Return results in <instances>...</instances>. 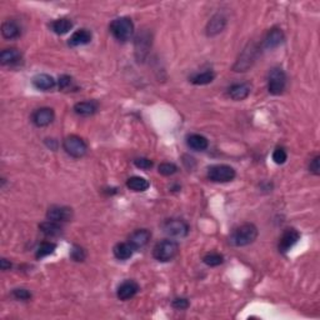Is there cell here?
Returning <instances> with one entry per match:
<instances>
[{"instance_id":"1","label":"cell","mask_w":320,"mask_h":320,"mask_svg":"<svg viewBox=\"0 0 320 320\" xmlns=\"http://www.w3.org/2000/svg\"><path fill=\"white\" fill-rule=\"evenodd\" d=\"M258 238V228L252 223L242 224L235 228L229 236V243L234 247H247Z\"/></svg>"},{"instance_id":"2","label":"cell","mask_w":320,"mask_h":320,"mask_svg":"<svg viewBox=\"0 0 320 320\" xmlns=\"http://www.w3.org/2000/svg\"><path fill=\"white\" fill-rule=\"evenodd\" d=\"M179 253V245L178 243L170 240V239H165L163 242H159L153 249V257L158 260V262L166 263L170 262L171 259L178 255Z\"/></svg>"},{"instance_id":"3","label":"cell","mask_w":320,"mask_h":320,"mask_svg":"<svg viewBox=\"0 0 320 320\" xmlns=\"http://www.w3.org/2000/svg\"><path fill=\"white\" fill-rule=\"evenodd\" d=\"M110 33L117 40L128 41L134 34V24H133L132 19L127 18V16L114 19L110 24Z\"/></svg>"},{"instance_id":"4","label":"cell","mask_w":320,"mask_h":320,"mask_svg":"<svg viewBox=\"0 0 320 320\" xmlns=\"http://www.w3.org/2000/svg\"><path fill=\"white\" fill-rule=\"evenodd\" d=\"M287 87V75L282 68H273L268 76V90L273 95H280Z\"/></svg>"},{"instance_id":"5","label":"cell","mask_w":320,"mask_h":320,"mask_svg":"<svg viewBox=\"0 0 320 320\" xmlns=\"http://www.w3.org/2000/svg\"><path fill=\"white\" fill-rule=\"evenodd\" d=\"M63 148L73 158H83L88 152V145L84 140L78 135H69L64 139Z\"/></svg>"},{"instance_id":"6","label":"cell","mask_w":320,"mask_h":320,"mask_svg":"<svg viewBox=\"0 0 320 320\" xmlns=\"http://www.w3.org/2000/svg\"><path fill=\"white\" fill-rule=\"evenodd\" d=\"M235 175V170L225 164H218L208 169V178L214 183H228L233 180Z\"/></svg>"},{"instance_id":"7","label":"cell","mask_w":320,"mask_h":320,"mask_svg":"<svg viewBox=\"0 0 320 320\" xmlns=\"http://www.w3.org/2000/svg\"><path fill=\"white\" fill-rule=\"evenodd\" d=\"M163 230L171 238H184L189 234V225L181 219H168L164 221Z\"/></svg>"},{"instance_id":"8","label":"cell","mask_w":320,"mask_h":320,"mask_svg":"<svg viewBox=\"0 0 320 320\" xmlns=\"http://www.w3.org/2000/svg\"><path fill=\"white\" fill-rule=\"evenodd\" d=\"M46 218H48V220L56 221V223H65L73 218V210L68 206L54 205L48 209Z\"/></svg>"},{"instance_id":"9","label":"cell","mask_w":320,"mask_h":320,"mask_svg":"<svg viewBox=\"0 0 320 320\" xmlns=\"http://www.w3.org/2000/svg\"><path fill=\"white\" fill-rule=\"evenodd\" d=\"M54 118H55V114L51 108H40L31 114V122L38 128H44L51 124Z\"/></svg>"},{"instance_id":"10","label":"cell","mask_w":320,"mask_h":320,"mask_svg":"<svg viewBox=\"0 0 320 320\" xmlns=\"http://www.w3.org/2000/svg\"><path fill=\"white\" fill-rule=\"evenodd\" d=\"M300 239V234L297 229L289 228L285 229V231L283 233L282 238L279 240V252L287 253L294 247L298 243V240Z\"/></svg>"},{"instance_id":"11","label":"cell","mask_w":320,"mask_h":320,"mask_svg":"<svg viewBox=\"0 0 320 320\" xmlns=\"http://www.w3.org/2000/svg\"><path fill=\"white\" fill-rule=\"evenodd\" d=\"M152 46V39H150V34L147 31H142L139 35L135 39V54L137 58L140 60H144L147 58L149 49Z\"/></svg>"},{"instance_id":"12","label":"cell","mask_w":320,"mask_h":320,"mask_svg":"<svg viewBox=\"0 0 320 320\" xmlns=\"http://www.w3.org/2000/svg\"><path fill=\"white\" fill-rule=\"evenodd\" d=\"M150 238H152V233L148 229H137L129 235L128 243L134 249H142L149 243Z\"/></svg>"},{"instance_id":"13","label":"cell","mask_w":320,"mask_h":320,"mask_svg":"<svg viewBox=\"0 0 320 320\" xmlns=\"http://www.w3.org/2000/svg\"><path fill=\"white\" fill-rule=\"evenodd\" d=\"M139 284L137 282H134V280H125L118 288L117 297L120 300H123V302H127V300L134 298L138 294V292H139Z\"/></svg>"},{"instance_id":"14","label":"cell","mask_w":320,"mask_h":320,"mask_svg":"<svg viewBox=\"0 0 320 320\" xmlns=\"http://www.w3.org/2000/svg\"><path fill=\"white\" fill-rule=\"evenodd\" d=\"M255 51L257 49L253 45H249V48L245 49L242 53V55L239 56L238 61L234 65V70L235 71H247L248 69L252 66L253 61L255 59Z\"/></svg>"},{"instance_id":"15","label":"cell","mask_w":320,"mask_h":320,"mask_svg":"<svg viewBox=\"0 0 320 320\" xmlns=\"http://www.w3.org/2000/svg\"><path fill=\"white\" fill-rule=\"evenodd\" d=\"M250 92H252V87L248 83H236V84H233L228 89L229 97L233 100H244L249 97Z\"/></svg>"},{"instance_id":"16","label":"cell","mask_w":320,"mask_h":320,"mask_svg":"<svg viewBox=\"0 0 320 320\" xmlns=\"http://www.w3.org/2000/svg\"><path fill=\"white\" fill-rule=\"evenodd\" d=\"M226 25V18L223 15V14H216L213 18L210 19V21L208 23V26H206V34L209 36L218 35L219 33L224 30Z\"/></svg>"},{"instance_id":"17","label":"cell","mask_w":320,"mask_h":320,"mask_svg":"<svg viewBox=\"0 0 320 320\" xmlns=\"http://www.w3.org/2000/svg\"><path fill=\"white\" fill-rule=\"evenodd\" d=\"M92 41V33L87 29H79L69 39L68 44L70 46H82L87 45Z\"/></svg>"},{"instance_id":"18","label":"cell","mask_w":320,"mask_h":320,"mask_svg":"<svg viewBox=\"0 0 320 320\" xmlns=\"http://www.w3.org/2000/svg\"><path fill=\"white\" fill-rule=\"evenodd\" d=\"M21 61V53L15 48L5 49L0 53V63L3 65H16Z\"/></svg>"},{"instance_id":"19","label":"cell","mask_w":320,"mask_h":320,"mask_svg":"<svg viewBox=\"0 0 320 320\" xmlns=\"http://www.w3.org/2000/svg\"><path fill=\"white\" fill-rule=\"evenodd\" d=\"M97 110L98 103L94 102V100L80 102L74 105V112H75V114L80 115V117H90V115L95 114Z\"/></svg>"},{"instance_id":"20","label":"cell","mask_w":320,"mask_h":320,"mask_svg":"<svg viewBox=\"0 0 320 320\" xmlns=\"http://www.w3.org/2000/svg\"><path fill=\"white\" fill-rule=\"evenodd\" d=\"M283 40H284V34H283L282 29L273 28L265 36L264 45L268 49H274L279 46L283 43Z\"/></svg>"},{"instance_id":"21","label":"cell","mask_w":320,"mask_h":320,"mask_svg":"<svg viewBox=\"0 0 320 320\" xmlns=\"http://www.w3.org/2000/svg\"><path fill=\"white\" fill-rule=\"evenodd\" d=\"M33 85L39 90H50L55 87V80L48 74H38L33 78Z\"/></svg>"},{"instance_id":"22","label":"cell","mask_w":320,"mask_h":320,"mask_svg":"<svg viewBox=\"0 0 320 320\" xmlns=\"http://www.w3.org/2000/svg\"><path fill=\"white\" fill-rule=\"evenodd\" d=\"M1 34L5 39L13 40V39H16L20 35V26L14 20L4 21L3 25H1Z\"/></svg>"},{"instance_id":"23","label":"cell","mask_w":320,"mask_h":320,"mask_svg":"<svg viewBox=\"0 0 320 320\" xmlns=\"http://www.w3.org/2000/svg\"><path fill=\"white\" fill-rule=\"evenodd\" d=\"M186 144H188L189 148H191L193 150H196V152H203L208 148L209 142L205 137L200 134H191L189 135L188 139H186Z\"/></svg>"},{"instance_id":"24","label":"cell","mask_w":320,"mask_h":320,"mask_svg":"<svg viewBox=\"0 0 320 320\" xmlns=\"http://www.w3.org/2000/svg\"><path fill=\"white\" fill-rule=\"evenodd\" d=\"M134 248L129 244V243H119L114 247L113 249V253H114V257L119 260H128L133 257V253H134Z\"/></svg>"},{"instance_id":"25","label":"cell","mask_w":320,"mask_h":320,"mask_svg":"<svg viewBox=\"0 0 320 320\" xmlns=\"http://www.w3.org/2000/svg\"><path fill=\"white\" fill-rule=\"evenodd\" d=\"M39 229H40L41 233L45 236H50V238H54V236H59L61 234V226L59 225V223L53 220L44 221L39 225Z\"/></svg>"},{"instance_id":"26","label":"cell","mask_w":320,"mask_h":320,"mask_svg":"<svg viewBox=\"0 0 320 320\" xmlns=\"http://www.w3.org/2000/svg\"><path fill=\"white\" fill-rule=\"evenodd\" d=\"M127 186L133 191H145L149 189L150 183L142 176H132L128 179Z\"/></svg>"},{"instance_id":"27","label":"cell","mask_w":320,"mask_h":320,"mask_svg":"<svg viewBox=\"0 0 320 320\" xmlns=\"http://www.w3.org/2000/svg\"><path fill=\"white\" fill-rule=\"evenodd\" d=\"M50 26L54 33L58 34V35H63V34H66L69 30H71V28H73V21L65 18L56 19V20H54L53 23L50 24Z\"/></svg>"},{"instance_id":"28","label":"cell","mask_w":320,"mask_h":320,"mask_svg":"<svg viewBox=\"0 0 320 320\" xmlns=\"http://www.w3.org/2000/svg\"><path fill=\"white\" fill-rule=\"evenodd\" d=\"M214 79H215V74L211 70H206L203 71V73H199L196 74V75H194L193 78L190 79V82L195 85H206L210 84Z\"/></svg>"},{"instance_id":"29","label":"cell","mask_w":320,"mask_h":320,"mask_svg":"<svg viewBox=\"0 0 320 320\" xmlns=\"http://www.w3.org/2000/svg\"><path fill=\"white\" fill-rule=\"evenodd\" d=\"M55 249H56V245L54 244V243H50V242L41 243V244L39 245L38 250H36L35 257L38 258V259H41V258H45L48 257V255L53 254V253L55 252Z\"/></svg>"},{"instance_id":"30","label":"cell","mask_w":320,"mask_h":320,"mask_svg":"<svg viewBox=\"0 0 320 320\" xmlns=\"http://www.w3.org/2000/svg\"><path fill=\"white\" fill-rule=\"evenodd\" d=\"M203 262L205 263L208 267H218V265L223 264L224 258L223 255L219 254V253H208V254L203 258Z\"/></svg>"},{"instance_id":"31","label":"cell","mask_w":320,"mask_h":320,"mask_svg":"<svg viewBox=\"0 0 320 320\" xmlns=\"http://www.w3.org/2000/svg\"><path fill=\"white\" fill-rule=\"evenodd\" d=\"M158 170H159V174H161V175L170 176L178 171V166L173 163H161L159 165V168H158Z\"/></svg>"},{"instance_id":"32","label":"cell","mask_w":320,"mask_h":320,"mask_svg":"<svg viewBox=\"0 0 320 320\" xmlns=\"http://www.w3.org/2000/svg\"><path fill=\"white\" fill-rule=\"evenodd\" d=\"M287 159L288 154L284 148H277V149L274 150V153H273V160H274L275 164L282 165V164H284L285 161H287Z\"/></svg>"},{"instance_id":"33","label":"cell","mask_w":320,"mask_h":320,"mask_svg":"<svg viewBox=\"0 0 320 320\" xmlns=\"http://www.w3.org/2000/svg\"><path fill=\"white\" fill-rule=\"evenodd\" d=\"M70 257L71 259L75 260V262H84V259L87 258V252H85L83 248L80 247H74L73 250H71L70 253Z\"/></svg>"},{"instance_id":"34","label":"cell","mask_w":320,"mask_h":320,"mask_svg":"<svg viewBox=\"0 0 320 320\" xmlns=\"http://www.w3.org/2000/svg\"><path fill=\"white\" fill-rule=\"evenodd\" d=\"M11 295L18 300H28L31 298V293L29 290L24 289V288H16V289L13 290Z\"/></svg>"},{"instance_id":"35","label":"cell","mask_w":320,"mask_h":320,"mask_svg":"<svg viewBox=\"0 0 320 320\" xmlns=\"http://www.w3.org/2000/svg\"><path fill=\"white\" fill-rule=\"evenodd\" d=\"M134 165L137 166L138 169H143V170H148L153 166V161L148 158H138V159L134 160Z\"/></svg>"},{"instance_id":"36","label":"cell","mask_w":320,"mask_h":320,"mask_svg":"<svg viewBox=\"0 0 320 320\" xmlns=\"http://www.w3.org/2000/svg\"><path fill=\"white\" fill-rule=\"evenodd\" d=\"M59 89L60 90H68L70 89L71 85H73V79H71V76L69 75H61L60 78H59Z\"/></svg>"},{"instance_id":"37","label":"cell","mask_w":320,"mask_h":320,"mask_svg":"<svg viewBox=\"0 0 320 320\" xmlns=\"http://www.w3.org/2000/svg\"><path fill=\"white\" fill-rule=\"evenodd\" d=\"M171 305L176 310H185L189 308V302L185 298H176V299L173 300Z\"/></svg>"},{"instance_id":"38","label":"cell","mask_w":320,"mask_h":320,"mask_svg":"<svg viewBox=\"0 0 320 320\" xmlns=\"http://www.w3.org/2000/svg\"><path fill=\"white\" fill-rule=\"evenodd\" d=\"M319 160H320V157H319V155H317V157H315L314 159L312 160V163H310V165H309V170L312 171V173L314 174V175H319V174H320Z\"/></svg>"},{"instance_id":"39","label":"cell","mask_w":320,"mask_h":320,"mask_svg":"<svg viewBox=\"0 0 320 320\" xmlns=\"http://www.w3.org/2000/svg\"><path fill=\"white\" fill-rule=\"evenodd\" d=\"M0 268H1V270H8V269H10L11 268V263L10 262H8V260L6 259H1L0 260Z\"/></svg>"}]
</instances>
